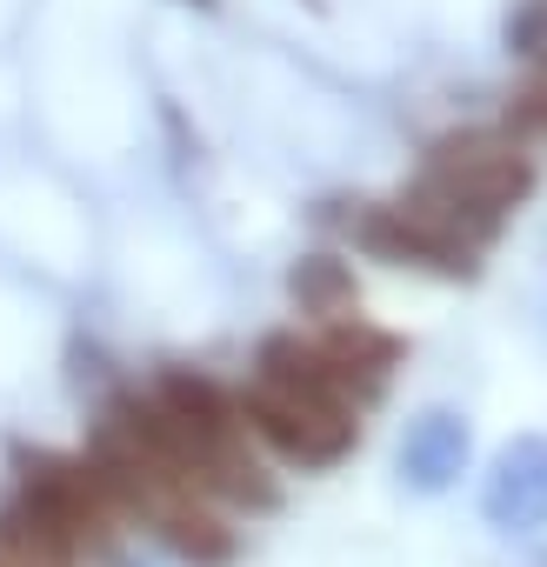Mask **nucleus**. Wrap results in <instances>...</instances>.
Segmentation results:
<instances>
[{
  "instance_id": "nucleus-5",
  "label": "nucleus",
  "mask_w": 547,
  "mask_h": 567,
  "mask_svg": "<svg viewBox=\"0 0 547 567\" xmlns=\"http://www.w3.org/2000/svg\"><path fill=\"white\" fill-rule=\"evenodd\" d=\"M474 461V427L454 408H421L394 447V474L407 494H447Z\"/></svg>"
},
{
  "instance_id": "nucleus-4",
  "label": "nucleus",
  "mask_w": 547,
  "mask_h": 567,
  "mask_svg": "<svg viewBox=\"0 0 547 567\" xmlns=\"http://www.w3.org/2000/svg\"><path fill=\"white\" fill-rule=\"evenodd\" d=\"M481 520L494 534H540L547 527V434H514L487 481H481Z\"/></svg>"
},
{
  "instance_id": "nucleus-2",
  "label": "nucleus",
  "mask_w": 547,
  "mask_h": 567,
  "mask_svg": "<svg viewBox=\"0 0 547 567\" xmlns=\"http://www.w3.org/2000/svg\"><path fill=\"white\" fill-rule=\"evenodd\" d=\"M534 181H540V167H534V154H527L507 127H454V134H441V141L427 147L414 187H427V194L454 200L461 214L500 227V220L534 194Z\"/></svg>"
},
{
  "instance_id": "nucleus-9",
  "label": "nucleus",
  "mask_w": 547,
  "mask_h": 567,
  "mask_svg": "<svg viewBox=\"0 0 547 567\" xmlns=\"http://www.w3.org/2000/svg\"><path fill=\"white\" fill-rule=\"evenodd\" d=\"M507 134L534 154V147H547V54L540 61H527V81L514 87V101H507Z\"/></svg>"
},
{
  "instance_id": "nucleus-3",
  "label": "nucleus",
  "mask_w": 547,
  "mask_h": 567,
  "mask_svg": "<svg viewBox=\"0 0 547 567\" xmlns=\"http://www.w3.org/2000/svg\"><path fill=\"white\" fill-rule=\"evenodd\" d=\"M240 408V427L247 441H260L267 454H281L295 467H341L361 441V414L341 408V401H314V394H295V388H274V381H254L234 394Z\"/></svg>"
},
{
  "instance_id": "nucleus-7",
  "label": "nucleus",
  "mask_w": 547,
  "mask_h": 567,
  "mask_svg": "<svg viewBox=\"0 0 547 567\" xmlns=\"http://www.w3.org/2000/svg\"><path fill=\"white\" fill-rule=\"evenodd\" d=\"M147 527H154L180 560H194V567H227V560H234V527H227L220 507L200 501V494L167 501L161 514H147Z\"/></svg>"
},
{
  "instance_id": "nucleus-1",
  "label": "nucleus",
  "mask_w": 547,
  "mask_h": 567,
  "mask_svg": "<svg viewBox=\"0 0 547 567\" xmlns=\"http://www.w3.org/2000/svg\"><path fill=\"white\" fill-rule=\"evenodd\" d=\"M500 227L461 214L454 200L427 194V187H407L401 200H354L348 214V240L388 267H427L441 280H474L481 254L494 247Z\"/></svg>"
},
{
  "instance_id": "nucleus-8",
  "label": "nucleus",
  "mask_w": 547,
  "mask_h": 567,
  "mask_svg": "<svg viewBox=\"0 0 547 567\" xmlns=\"http://www.w3.org/2000/svg\"><path fill=\"white\" fill-rule=\"evenodd\" d=\"M288 288H295V301H301L308 315H321V321H341V315L354 308V274H348V260H334V254L295 260Z\"/></svg>"
},
{
  "instance_id": "nucleus-11",
  "label": "nucleus",
  "mask_w": 547,
  "mask_h": 567,
  "mask_svg": "<svg viewBox=\"0 0 547 567\" xmlns=\"http://www.w3.org/2000/svg\"><path fill=\"white\" fill-rule=\"evenodd\" d=\"M540 567H547V554H540Z\"/></svg>"
},
{
  "instance_id": "nucleus-10",
  "label": "nucleus",
  "mask_w": 547,
  "mask_h": 567,
  "mask_svg": "<svg viewBox=\"0 0 547 567\" xmlns=\"http://www.w3.org/2000/svg\"><path fill=\"white\" fill-rule=\"evenodd\" d=\"M187 8H214V0H187Z\"/></svg>"
},
{
  "instance_id": "nucleus-12",
  "label": "nucleus",
  "mask_w": 547,
  "mask_h": 567,
  "mask_svg": "<svg viewBox=\"0 0 547 567\" xmlns=\"http://www.w3.org/2000/svg\"><path fill=\"white\" fill-rule=\"evenodd\" d=\"M0 567H8V560H0Z\"/></svg>"
},
{
  "instance_id": "nucleus-6",
  "label": "nucleus",
  "mask_w": 547,
  "mask_h": 567,
  "mask_svg": "<svg viewBox=\"0 0 547 567\" xmlns=\"http://www.w3.org/2000/svg\"><path fill=\"white\" fill-rule=\"evenodd\" d=\"M314 341H321V354L334 361V374H341V388H348L354 408L381 401V388H388V374H394V361H401V341H394V334H381V328L361 321V315H341V321H328Z\"/></svg>"
}]
</instances>
